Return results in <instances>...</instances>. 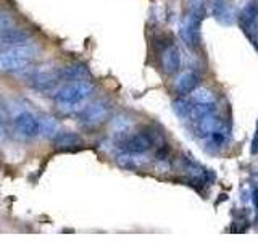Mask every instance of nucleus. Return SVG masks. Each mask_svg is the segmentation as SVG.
I'll return each instance as SVG.
<instances>
[{
	"instance_id": "nucleus-1",
	"label": "nucleus",
	"mask_w": 258,
	"mask_h": 242,
	"mask_svg": "<svg viewBox=\"0 0 258 242\" xmlns=\"http://www.w3.org/2000/svg\"><path fill=\"white\" fill-rule=\"evenodd\" d=\"M94 91V83L89 78L73 79L71 83L60 87L55 94V102L60 107H75L84 102Z\"/></svg>"
},
{
	"instance_id": "nucleus-2",
	"label": "nucleus",
	"mask_w": 258,
	"mask_h": 242,
	"mask_svg": "<svg viewBox=\"0 0 258 242\" xmlns=\"http://www.w3.org/2000/svg\"><path fill=\"white\" fill-rule=\"evenodd\" d=\"M204 18H205V7L204 8H190L181 24V31H179L181 39L185 45L192 48V50H197L200 47V42H202L200 28H202V21H204Z\"/></svg>"
},
{
	"instance_id": "nucleus-3",
	"label": "nucleus",
	"mask_w": 258,
	"mask_h": 242,
	"mask_svg": "<svg viewBox=\"0 0 258 242\" xmlns=\"http://www.w3.org/2000/svg\"><path fill=\"white\" fill-rule=\"evenodd\" d=\"M110 111H111V103L108 100H105V99L95 100L94 103L87 105V107L81 111L79 123L84 128H89V129L97 128L108 118Z\"/></svg>"
},
{
	"instance_id": "nucleus-4",
	"label": "nucleus",
	"mask_w": 258,
	"mask_h": 242,
	"mask_svg": "<svg viewBox=\"0 0 258 242\" xmlns=\"http://www.w3.org/2000/svg\"><path fill=\"white\" fill-rule=\"evenodd\" d=\"M61 81L60 76V70H55L50 67H39L36 70H32L28 76V83L31 87H34L36 91H42V92H48L58 84Z\"/></svg>"
},
{
	"instance_id": "nucleus-5",
	"label": "nucleus",
	"mask_w": 258,
	"mask_h": 242,
	"mask_svg": "<svg viewBox=\"0 0 258 242\" xmlns=\"http://www.w3.org/2000/svg\"><path fill=\"white\" fill-rule=\"evenodd\" d=\"M152 145H153V139H152V136L147 133L129 134V136H124L123 139L118 141V147L123 152L133 153V155L145 153L147 150L152 149Z\"/></svg>"
},
{
	"instance_id": "nucleus-6",
	"label": "nucleus",
	"mask_w": 258,
	"mask_h": 242,
	"mask_svg": "<svg viewBox=\"0 0 258 242\" xmlns=\"http://www.w3.org/2000/svg\"><path fill=\"white\" fill-rule=\"evenodd\" d=\"M15 128L18 131L32 139L40 134V119L32 115L31 111H21L18 116L15 118Z\"/></svg>"
},
{
	"instance_id": "nucleus-7",
	"label": "nucleus",
	"mask_w": 258,
	"mask_h": 242,
	"mask_svg": "<svg viewBox=\"0 0 258 242\" xmlns=\"http://www.w3.org/2000/svg\"><path fill=\"white\" fill-rule=\"evenodd\" d=\"M52 144H53V147L60 152H73L83 147L84 139L78 133L61 131V133H56L52 137Z\"/></svg>"
},
{
	"instance_id": "nucleus-8",
	"label": "nucleus",
	"mask_w": 258,
	"mask_h": 242,
	"mask_svg": "<svg viewBox=\"0 0 258 242\" xmlns=\"http://www.w3.org/2000/svg\"><path fill=\"white\" fill-rule=\"evenodd\" d=\"M32 65V60L29 58H23L18 55H12L7 50L0 52V71L8 73V75H13V73H21L24 70H28Z\"/></svg>"
},
{
	"instance_id": "nucleus-9",
	"label": "nucleus",
	"mask_w": 258,
	"mask_h": 242,
	"mask_svg": "<svg viewBox=\"0 0 258 242\" xmlns=\"http://www.w3.org/2000/svg\"><path fill=\"white\" fill-rule=\"evenodd\" d=\"M192 125H194V134H196L199 139H207L215 129L223 126L221 119L216 113H210V115H205L196 121H192Z\"/></svg>"
},
{
	"instance_id": "nucleus-10",
	"label": "nucleus",
	"mask_w": 258,
	"mask_h": 242,
	"mask_svg": "<svg viewBox=\"0 0 258 242\" xmlns=\"http://www.w3.org/2000/svg\"><path fill=\"white\" fill-rule=\"evenodd\" d=\"M31 34L28 31L23 29H2L0 31V50H5V48H10L15 45H21L26 44L29 40Z\"/></svg>"
},
{
	"instance_id": "nucleus-11",
	"label": "nucleus",
	"mask_w": 258,
	"mask_h": 242,
	"mask_svg": "<svg viewBox=\"0 0 258 242\" xmlns=\"http://www.w3.org/2000/svg\"><path fill=\"white\" fill-rule=\"evenodd\" d=\"M161 65H163V71L166 75H176L181 70L182 65V56L179 48L173 44L166 47L163 50V55H161Z\"/></svg>"
},
{
	"instance_id": "nucleus-12",
	"label": "nucleus",
	"mask_w": 258,
	"mask_h": 242,
	"mask_svg": "<svg viewBox=\"0 0 258 242\" xmlns=\"http://www.w3.org/2000/svg\"><path fill=\"white\" fill-rule=\"evenodd\" d=\"M200 84V76L197 71H185L176 79V92L179 95H189L192 94Z\"/></svg>"
},
{
	"instance_id": "nucleus-13",
	"label": "nucleus",
	"mask_w": 258,
	"mask_h": 242,
	"mask_svg": "<svg viewBox=\"0 0 258 242\" xmlns=\"http://www.w3.org/2000/svg\"><path fill=\"white\" fill-rule=\"evenodd\" d=\"M210 5H212L213 18L220 24L231 26L234 23V15H232V10L228 4V0H210Z\"/></svg>"
},
{
	"instance_id": "nucleus-14",
	"label": "nucleus",
	"mask_w": 258,
	"mask_h": 242,
	"mask_svg": "<svg viewBox=\"0 0 258 242\" xmlns=\"http://www.w3.org/2000/svg\"><path fill=\"white\" fill-rule=\"evenodd\" d=\"M204 141H205L207 152L218 153V152H221L226 147V144H228V131H226L223 126H220Z\"/></svg>"
},
{
	"instance_id": "nucleus-15",
	"label": "nucleus",
	"mask_w": 258,
	"mask_h": 242,
	"mask_svg": "<svg viewBox=\"0 0 258 242\" xmlns=\"http://www.w3.org/2000/svg\"><path fill=\"white\" fill-rule=\"evenodd\" d=\"M60 76H61V81L89 78V70L86 65L75 63V65H68V67H64V68H60Z\"/></svg>"
},
{
	"instance_id": "nucleus-16",
	"label": "nucleus",
	"mask_w": 258,
	"mask_h": 242,
	"mask_svg": "<svg viewBox=\"0 0 258 242\" xmlns=\"http://www.w3.org/2000/svg\"><path fill=\"white\" fill-rule=\"evenodd\" d=\"M255 20H258V7L255 4H248L242 8V12L239 15V23L242 29L247 28L248 24H252Z\"/></svg>"
},
{
	"instance_id": "nucleus-17",
	"label": "nucleus",
	"mask_w": 258,
	"mask_h": 242,
	"mask_svg": "<svg viewBox=\"0 0 258 242\" xmlns=\"http://www.w3.org/2000/svg\"><path fill=\"white\" fill-rule=\"evenodd\" d=\"M58 133V123H56V119L50 115H45L40 118V134L44 137H52Z\"/></svg>"
},
{
	"instance_id": "nucleus-18",
	"label": "nucleus",
	"mask_w": 258,
	"mask_h": 242,
	"mask_svg": "<svg viewBox=\"0 0 258 242\" xmlns=\"http://www.w3.org/2000/svg\"><path fill=\"white\" fill-rule=\"evenodd\" d=\"M190 108H192V102L185 100V99H177L173 102V110L181 119H189Z\"/></svg>"
},
{
	"instance_id": "nucleus-19",
	"label": "nucleus",
	"mask_w": 258,
	"mask_h": 242,
	"mask_svg": "<svg viewBox=\"0 0 258 242\" xmlns=\"http://www.w3.org/2000/svg\"><path fill=\"white\" fill-rule=\"evenodd\" d=\"M192 99L197 103H208V102H215V94L210 89L202 87V89H196L192 92Z\"/></svg>"
},
{
	"instance_id": "nucleus-20",
	"label": "nucleus",
	"mask_w": 258,
	"mask_h": 242,
	"mask_svg": "<svg viewBox=\"0 0 258 242\" xmlns=\"http://www.w3.org/2000/svg\"><path fill=\"white\" fill-rule=\"evenodd\" d=\"M245 32V36L250 39V42H252L255 45V48L258 50V20H255L252 24H248L247 28L242 29Z\"/></svg>"
},
{
	"instance_id": "nucleus-21",
	"label": "nucleus",
	"mask_w": 258,
	"mask_h": 242,
	"mask_svg": "<svg viewBox=\"0 0 258 242\" xmlns=\"http://www.w3.org/2000/svg\"><path fill=\"white\" fill-rule=\"evenodd\" d=\"M12 16H8V15H0V29H8L12 26Z\"/></svg>"
},
{
	"instance_id": "nucleus-22",
	"label": "nucleus",
	"mask_w": 258,
	"mask_h": 242,
	"mask_svg": "<svg viewBox=\"0 0 258 242\" xmlns=\"http://www.w3.org/2000/svg\"><path fill=\"white\" fill-rule=\"evenodd\" d=\"M7 119H8V111H7L5 103L0 99V121H7Z\"/></svg>"
},
{
	"instance_id": "nucleus-23",
	"label": "nucleus",
	"mask_w": 258,
	"mask_h": 242,
	"mask_svg": "<svg viewBox=\"0 0 258 242\" xmlns=\"http://www.w3.org/2000/svg\"><path fill=\"white\" fill-rule=\"evenodd\" d=\"M256 152H258V123H256V129L252 139V153H256Z\"/></svg>"
},
{
	"instance_id": "nucleus-24",
	"label": "nucleus",
	"mask_w": 258,
	"mask_h": 242,
	"mask_svg": "<svg viewBox=\"0 0 258 242\" xmlns=\"http://www.w3.org/2000/svg\"><path fill=\"white\" fill-rule=\"evenodd\" d=\"M207 0H189L190 8H204Z\"/></svg>"
},
{
	"instance_id": "nucleus-25",
	"label": "nucleus",
	"mask_w": 258,
	"mask_h": 242,
	"mask_svg": "<svg viewBox=\"0 0 258 242\" xmlns=\"http://www.w3.org/2000/svg\"><path fill=\"white\" fill-rule=\"evenodd\" d=\"M252 202H253V205L258 208V188H255L252 192Z\"/></svg>"
},
{
	"instance_id": "nucleus-26",
	"label": "nucleus",
	"mask_w": 258,
	"mask_h": 242,
	"mask_svg": "<svg viewBox=\"0 0 258 242\" xmlns=\"http://www.w3.org/2000/svg\"><path fill=\"white\" fill-rule=\"evenodd\" d=\"M256 221H258V213H256Z\"/></svg>"
}]
</instances>
